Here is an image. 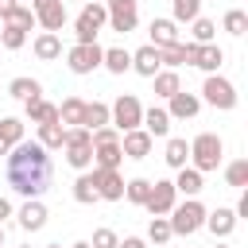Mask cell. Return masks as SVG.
Returning <instances> with one entry per match:
<instances>
[{
	"mask_svg": "<svg viewBox=\"0 0 248 248\" xmlns=\"http://www.w3.org/2000/svg\"><path fill=\"white\" fill-rule=\"evenodd\" d=\"M190 35H194V43H198V46H205V43H213L217 23H213V19H205V16H198V19L190 23Z\"/></svg>",
	"mask_w": 248,
	"mask_h": 248,
	"instance_id": "d590c367",
	"label": "cell"
},
{
	"mask_svg": "<svg viewBox=\"0 0 248 248\" xmlns=\"http://www.w3.org/2000/svg\"><path fill=\"white\" fill-rule=\"evenodd\" d=\"M221 62H225V50H221L217 43H205V46H198V58H194V66H198V70H205V74H217V70H221Z\"/></svg>",
	"mask_w": 248,
	"mask_h": 248,
	"instance_id": "603a6c76",
	"label": "cell"
},
{
	"mask_svg": "<svg viewBox=\"0 0 248 248\" xmlns=\"http://www.w3.org/2000/svg\"><path fill=\"white\" fill-rule=\"evenodd\" d=\"M108 124V105L105 101H85V112H81V128L85 132H97Z\"/></svg>",
	"mask_w": 248,
	"mask_h": 248,
	"instance_id": "484cf974",
	"label": "cell"
},
{
	"mask_svg": "<svg viewBox=\"0 0 248 248\" xmlns=\"http://www.w3.org/2000/svg\"><path fill=\"white\" fill-rule=\"evenodd\" d=\"M213 248H229V244H225V240H217V244H213Z\"/></svg>",
	"mask_w": 248,
	"mask_h": 248,
	"instance_id": "c3c4849f",
	"label": "cell"
},
{
	"mask_svg": "<svg viewBox=\"0 0 248 248\" xmlns=\"http://www.w3.org/2000/svg\"><path fill=\"white\" fill-rule=\"evenodd\" d=\"M23 248H31V244H23Z\"/></svg>",
	"mask_w": 248,
	"mask_h": 248,
	"instance_id": "f5cc1de1",
	"label": "cell"
},
{
	"mask_svg": "<svg viewBox=\"0 0 248 248\" xmlns=\"http://www.w3.org/2000/svg\"><path fill=\"white\" fill-rule=\"evenodd\" d=\"M8 93L27 105V101H39V97H43V85H39L35 78H12V81H8Z\"/></svg>",
	"mask_w": 248,
	"mask_h": 248,
	"instance_id": "cb8c5ba5",
	"label": "cell"
},
{
	"mask_svg": "<svg viewBox=\"0 0 248 248\" xmlns=\"http://www.w3.org/2000/svg\"><path fill=\"white\" fill-rule=\"evenodd\" d=\"M174 202H178V194H174V182H151V194H147L143 209H147L151 217H167V213L174 209Z\"/></svg>",
	"mask_w": 248,
	"mask_h": 248,
	"instance_id": "8fae6325",
	"label": "cell"
},
{
	"mask_svg": "<svg viewBox=\"0 0 248 248\" xmlns=\"http://www.w3.org/2000/svg\"><path fill=\"white\" fill-rule=\"evenodd\" d=\"M70 248H89V240H78V244H70Z\"/></svg>",
	"mask_w": 248,
	"mask_h": 248,
	"instance_id": "7dc6e473",
	"label": "cell"
},
{
	"mask_svg": "<svg viewBox=\"0 0 248 248\" xmlns=\"http://www.w3.org/2000/svg\"><path fill=\"white\" fill-rule=\"evenodd\" d=\"M205 205L198 202V198H186V202H174V209L167 213V221H170V232L174 236H194L202 225H205Z\"/></svg>",
	"mask_w": 248,
	"mask_h": 248,
	"instance_id": "3957f363",
	"label": "cell"
},
{
	"mask_svg": "<svg viewBox=\"0 0 248 248\" xmlns=\"http://www.w3.org/2000/svg\"><path fill=\"white\" fill-rule=\"evenodd\" d=\"M202 229H209L217 240H225V236H232V229H236V213L229 209V205H217L213 213H205V225Z\"/></svg>",
	"mask_w": 248,
	"mask_h": 248,
	"instance_id": "9a60e30c",
	"label": "cell"
},
{
	"mask_svg": "<svg viewBox=\"0 0 248 248\" xmlns=\"http://www.w3.org/2000/svg\"><path fill=\"white\" fill-rule=\"evenodd\" d=\"M8 151H12V147H8V143H4V140H0V155H8Z\"/></svg>",
	"mask_w": 248,
	"mask_h": 248,
	"instance_id": "bcb514c9",
	"label": "cell"
},
{
	"mask_svg": "<svg viewBox=\"0 0 248 248\" xmlns=\"http://www.w3.org/2000/svg\"><path fill=\"white\" fill-rule=\"evenodd\" d=\"M147 194H151V182H147V178H128V182H124V198H128L132 205H143Z\"/></svg>",
	"mask_w": 248,
	"mask_h": 248,
	"instance_id": "74e56055",
	"label": "cell"
},
{
	"mask_svg": "<svg viewBox=\"0 0 248 248\" xmlns=\"http://www.w3.org/2000/svg\"><path fill=\"white\" fill-rule=\"evenodd\" d=\"M140 120H143V105H140V97H132V93H120L112 105H108V124L124 136V132H132V128H140Z\"/></svg>",
	"mask_w": 248,
	"mask_h": 248,
	"instance_id": "5b68a950",
	"label": "cell"
},
{
	"mask_svg": "<svg viewBox=\"0 0 248 248\" xmlns=\"http://www.w3.org/2000/svg\"><path fill=\"white\" fill-rule=\"evenodd\" d=\"M116 248H147V240H143V236H124Z\"/></svg>",
	"mask_w": 248,
	"mask_h": 248,
	"instance_id": "7bdbcfd3",
	"label": "cell"
},
{
	"mask_svg": "<svg viewBox=\"0 0 248 248\" xmlns=\"http://www.w3.org/2000/svg\"><path fill=\"white\" fill-rule=\"evenodd\" d=\"M101 66H105L108 74H124V70H132V54H128L124 46H108V50L101 54Z\"/></svg>",
	"mask_w": 248,
	"mask_h": 248,
	"instance_id": "f546056e",
	"label": "cell"
},
{
	"mask_svg": "<svg viewBox=\"0 0 248 248\" xmlns=\"http://www.w3.org/2000/svg\"><path fill=\"white\" fill-rule=\"evenodd\" d=\"M174 232H170V221L167 217H151V225H147V240L151 244H167Z\"/></svg>",
	"mask_w": 248,
	"mask_h": 248,
	"instance_id": "ab89813d",
	"label": "cell"
},
{
	"mask_svg": "<svg viewBox=\"0 0 248 248\" xmlns=\"http://www.w3.org/2000/svg\"><path fill=\"white\" fill-rule=\"evenodd\" d=\"M97 4H112V0H97Z\"/></svg>",
	"mask_w": 248,
	"mask_h": 248,
	"instance_id": "f907efd6",
	"label": "cell"
},
{
	"mask_svg": "<svg viewBox=\"0 0 248 248\" xmlns=\"http://www.w3.org/2000/svg\"><path fill=\"white\" fill-rule=\"evenodd\" d=\"M81 112H85V101L81 97H66L58 105V124L62 128H81Z\"/></svg>",
	"mask_w": 248,
	"mask_h": 248,
	"instance_id": "d4e9b609",
	"label": "cell"
},
{
	"mask_svg": "<svg viewBox=\"0 0 248 248\" xmlns=\"http://www.w3.org/2000/svg\"><path fill=\"white\" fill-rule=\"evenodd\" d=\"M31 50H35V58H39V62H54V58H62V39H58V35H50V31H43V35H35Z\"/></svg>",
	"mask_w": 248,
	"mask_h": 248,
	"instance_id": "44dd1931",
	"label": "cell"
},
{
	"mask_svg": "<svg viewBox=\"0 0 248 248\" xmlns=\"http://www.w3.org/2000/svg\"><path fill=\"white\" fill-rule=\"evenodd\" d=\"M140 128H143L151 140H163V136L170 132V116H167V108H159V105L143 108V120H140Z\"/></svg>",
	"mask_w": 248,
	"mask_h": 248,
	"instance_id": "ac0fdd59",
	"label": "cell"
},
{
	"mask_svg": "<svg viewBox=\"0 0 248 248\" xmlns=\"http://www.w3.org/2000/svg\"><path fill=\"white\" fill-rule=\"evenodd\" d=\"M39 147H46V151H62V143H66V128L62 124H39V140H35Z\"/></svg>",
	"mask_w": 248,
	"mask_h": 248,
	"instance_id": "1f68e13d",
	"label": "cell"
},
{
	"mask_svg": "<svg viewBox=\"0 0 248 248\" xmlns=\"http://www.w3.org/2000/svg\"><path fill=\"white\" fill-rule=\"evenodd\" d=\"M120 163H124L120 140L116 143H93V167L97 170H120Z\"/></svg>",
	"mask_w": 248,
	"mask_h": 248,
	"instance_id": "d6986e66",
	"label": "cell"
},
{
	"mask_svg": "<svg viewBox=\"0 0 248 248\" xmlns=\"http://www.w3.org/2000/svg\"><path fill=\"white\" fill-rule=\"evenodd\" d=\"M221 155H225V143H221L217 132H202V136L190 140V167H194L198 174L217 170V167H221Z\"/></svg>",
	"mask_w": 248,
	"mask_h": 248,
	"instance_id": "7a4b0ae2",
	"label": "cell"
},
{
	"mask_svg": "<svg viewBox=\"0 0 248 248\" xmlns=\"http://www.w3.org/2000/svg\"><path fill=\"white\" fill-rule=\"evenodd\" d=\"M221 27H225L229 35H244V31H248V12H244V8H229L225 19H221Z\"/></svg>",
	"mask_w": 248,
	"mask_h": 248,
	"instance_id": "e575fe53",
	"label": "cell"
},
{
	"mask_svg": "<svg viewBox=\"0 0 248 248\" xmlns=\"http://www.w3.org/2000/svg\"><path fill=\"white\" fill-rule=\"evenodd\" d=\"M151 81H155V97H163V101H170V97L182 89V81H178V70H159Z\"/></svg>",
	"mask_w": 248,
	"mask_h": 248,
	"instance_id": "4dcf8cb0",
	"label": "cell"
},
{
	"mask_svg": "<svg viewBox=\"0 0 248 248\" xmlns=\"http://www.w3.org/2000/svg\"><path fill=\"white\" fill-rule=\"evenodd\" d=\"M62 151H66V163H70L74 170H89V167H93V136H89L85 128H66Z\"/></svg>",
	"mask_w": 248,
	"mask_h": 248,
	"instance_id": "8992f818",
	"label": "cell"
},
{
	"mask_svg": "<svg viewBox=\"0 0 248 248\" xmlns=\"http://www.w3.org/2000/svg\"><path fill=\"white\" fill-rule=\"evenodd\" d=\"M0 248H4V225H0Z\"/></svg>",
	"mask_w": 248,
	"mask_h": 248,
	"instance_id": "681fc988",
	"label": "cell"
},
{
	"mask_svg": "<svg viewBox=\"0 0 248 248\" xmlns=\"http://www.w3.org/2000/svg\"><path fill=\"white\" fill-rule=\"evenodd\" d=\"M151 46L155 50H163V46H174V43H182L178 39V23L174 19H151Z\"/></svg>",
	"mask_w": 248,
	"mask_h": 248,
	"instance_id": "ffe728a7",
	"label": "cell"
},
{
	"mask_svg": "<svg viewBox=\"0 0 248 248\" xmlns=\"http://www.w3.org/2000/svg\"><path fill=\"white\" fill-rule=\"evenodd\" d=\"M4 174H8V186L23 198H39L50 190V178H54V167H50V151L39 147L35 140H23L16 143L8 155H4Z\"/></svg>",
	"mask_w": 248,
	"mask_h": 248,
	"instance_id": "6da1fadb",
	"label": "cell"
},
{
	"mask_svg": "<svg viewBox=\"0 0 248 248\" xmlns=\"http://www.w3.org/2000/svg\"><path fill=\"white\" fill-rule=\"evenodd\" d=\"M225 182H229L232 190H244V186H248V159L229 163V167H225Z\"/></svg>",
	"mask_w": 248,
	"mask_h": 248,
	"instance_id": "8d00e7d4",
	"label": "cell"
},
{
	"mask_svg": "<svg viewBox=\"0 0 248 248\" xmlns=\"http://www.w3.org/2000/svg\"><path fill=\"white\" fill-rule=\"evenodd\" d=\"M46 205L39 202V198H27L23 205H19V229H27V232H39L43 225H46Z\"/></svg>",
	"mask_w": 248,
	"mask_h": 248,
	"instance_id": "2e32d148",
	"label": "cell"
},
{
	"mask_svg": "<svg viewBox=\"0 0 248 248\" xmlns=\"http://www.w3.org/2000/svg\"><path fill=\"white\" fill-rule=\"evenodd\" d=\"M163 159H167V167L182 170V167L190 163V143H186L182 136H170V140H167V151H163Z\"/></svg>",
	"mask_w": 248,
	"mask_h": 248,
	"instance_id": "4316f807",
	"label": "cell"
},
{
	"mask_svg": "<svg viewBox=\"0 0 248 248\" xmlns=\"http://www.w3.org/2000/svg\"><path fill=\"white\" fill-rule=\"evenodd\" d=\"M4 217H12V202L8 198H0V225H4Z\"/></svg>",
	"mask_w": 248,
	"mask_h": 248,
	"instance_id": "f6af8a7d",
	"label": "cell"
},
{
	"mask_svg": "<svg viewBox=\"0 0 248 248\" xmlns=\"http://www.w3.org/2000/svg\"><path fill=\"white\" fill-rule=\"evenodd\" d=\"M170 19L174 23H194L198 16H202V0H170Z\"/></svg>",
	"mask_w": 248,
	"mask_h": 248,
	"instance_id": "d6a6232c",
	"label": "cell"
},
{
	"mask_svg": "<svg viewBox=\"0 0 248 248\" xmlns=\"http://www.w3.org/2000/svg\"><path fill=\"white\" fill-rule=\"evenodd\" d=\"M74 202H81V205H93V202H101V198H97L93 170H81V174L74 178Z\"/></svg>",
	"mask_w": 248,
	"mask_h": 248,
	"instance_id": "f1b7e54d",
	"label": "cell"
},
{
	"mask_svg": "<svg viewBox=\"0 0 248 248\" xmlns=\"http://www.w3.org/2000/svg\"><path fill=\"white\" fill-rule=\"evenodd\" d=\"M202 101L213 105V108H221V112H229V108H236V85L229 78H221V74H205Z\"/></svg>",
	"mask_w": 248,
	"mask_h": 248,
	"instance_id": "52a82bcc",
	"label": "cell"
},
{
	"mask_svg": "<svg viewBox=\"0 0 248 248\" xmlns=\"http://www.w3.org/2000/svg\"><path fill=\"white\" fill-rule=\"evenodd\" d=\"M105 23H108V8L97 4V0H85V8H81L78 19H74V35H78V43H97V35H101Z\"/></svg>",
	"mask_w": 248,
	"mask_h": 248,
	"instance_id": "277c9868",
	"label": "cell"
},
{
	"mask_svg": "<svg viewBox=\"0 0 248 248\" xmlns=\"http://www.w3.org/2000/svg\"><path fill=\"white\" fill-rule=\"evenodd\" d=\"M202 186H205V182H202V174H198L194 167H182L178 178H174V194H182V198H198Z\"/></svg>",
	"mask_w": 248,
	"mask_h": 248,
	"instance_id": "83f0119b",
	"label": "cell"
},
{
	"mask_svg": "<svg viewBox=\"0 0 248 248\" xmlns=\"http://www.w3.org/2000/svg\"><path fill=\"white\" fill-rule=\"evenodd\" d=\"M116 244H120V236H116L112 229H97L93 240H89V248H116Z\"/></svg>",
	"mask_w": 248,
	"mask_h": 248,
	"instance_id": "b9f144b4",
	"label": "cell"
},
{
	"mask_svg": "<svg viewBox=\"0 0 248 248\" xmlns=\"http://www.w3.org/2000/svg\"><path fill=\"white\" fill-rule=\"evenodd\" d=\"M198 112H202V97L198 93H186V89H178L170 97V105H167V116L170 120H194Z\"/></svg>",
	"mask_w": 248,
	"mask_h": 248,
	"instance_id": "7c38bea8",
	"label": "cell"
},
{
	"mask_svg": "<svg viewBox=\"0 0 248 248\" xmlns=\"http://www.w3.org/2000/svg\"><path fill=\"white\" fill-rule=\"evenodd\" d=\"M4 23H16V27H23V31H31V27H35V12L19 4V8H16V12H12V16L4 19Z\"/></svg>",
	"mask_w": 248,
	"mask_h": 248,
	"instance_id": "60d3db41",
	"label": "cell"
},
{
	"mask_svg": "<svg viewBox=\"0 0 248 248\" xmlns=\"http://www.w3.org/2000/svg\"><path fill=\"white\" fill-rule=\"evenodd\" d=\"M93 182H97V198H101V202H120V198H124V178H120V170H97V167H93Z\"/></svg>",
	"mask_w": 248,
	"mask_h": 248,
	"instance_id": "4fadbf2b",
	"label": "cell"
},
{
	"mask_svg": "<svg viewBox=\"0 0 248 248\" xmlns=\"http://www.w3.org/2000/svg\"><path fill=\"white\" fill-rule=\"evenodd\" d=\"M23 43H27V31L16 27V23H4V31H0V46H4V50H19Z\"/></svg>",
	"mask_w": 248,
	"mask_h": 248,
	"instance_id": "f35d334b",
	"label": "cell"
},
{
	"mask_svg": "<svg viewBox=\"0 0 248 248\" xmlns=\"http://www.w3.org/2000/svg\"><path fill=\"white\" fill-rule=\"evenodd\" d=\"M46 248H62V244H46Z\"/></svg>",
	"mask_w": 248,
	"mask_h": 248,
	"instance_id": "816d5d0a",
	"label": "cell"
},
{
	"mask_svg": "<svg viewBox=\"0 0 248 248\" xmlns=\"http://www.w3.org/2000/svg\"><path fill=\"white\" fill-rule=\"evenodd\" d=\"M23 112H27V120L31 124H58V105H50V101H27L23 105Z\"/></svg>",
	"mask_w": 248,
	"mask_h": 248,
	"instance_id": "7402d4cb",
	"label": "cell"
},
{
	"mask_svg": "<svg viewBox=\"0 0 248 248\" xmlns=\"http://www.w3.org/2000/svg\"><path fill=\"white\" fill-rule=\"evenodd\" d=\"M132 70L140 74V78H155L159 70H163V62H159V50L147 43V46H140V50H132Z\"/></svg>",
	"mask_w": 248,
	"mask_h": 248,
	"instance_id": "e0dca14e",
	"label": "cell"
},
{
	"mask_svg": "<svg viewBox=\"0 0 248 248\" xmlns=\"http://www.w3.org/2000/svg\"><path fill=\"white\" fill-rule=\"evenodd\" d=\"M105 8H108V27L112 31H120V35L136 31V23H140V4L136 0H112Z\"/></svg>",
	"mask_w": 248,
	"mask_h": 248,
	"instance_id": "30bf717a",
	"label": "cell"
},
{
	"mask_svg": "<svg viewBox=\"0 0 248 248\" xmlns=\"http://www.w3.org/2000/svg\"><path fill=\"white\" fill-rule=\"evenodd\" d=\"M101 54H105V46H97V43H74L66 50V66L74 74H93L101 66Z\"/></svg>",
	"mask_w": 248,
	"mask_h": 248,
	"instance_id": "ba28073f",
	"label": "cell"
},
{
	"mask_svg": "<svg viewBox=\"0 0 248 248\" xmlns=\"http://www.w3.org/2000/svg\"><path fill=\"white\" fill-rule=\"evenodd\" d=\"M31 12H35V23L50 35H58L66 27V0H39Z\"/></svg>",
	"mask_w": 248,
	"mask_h": 248,
	"instance_id": "9c48e42d",
	"label": "cell"
},
{
	"mask_svg": "<svg viewBox=\"0 0 248 248\" xmlns=\"http://www.w3.org/2000/svg\"><path fill=\"white\" fill-rule=\"evenodd\" d=\"M16 8H19V0H0V19H8Z\"/></svg>",
	"mask_w": 248,
	"mask_h": 248,
	"instance_id": "ee69618b",
	"label": "cell"
},
{
	"mask_svg": "<svg viewBox=\"0 0 248 248\" xmlns=\"http://www.w3.org/2000/svg\"><path fill=\"white\" fill-rule=\"evenodd\" d=\"M0 140H4L8 147L23 143V120H19V116H4V120H0Z\"/></svg>",
	"mask_w": 248,
	"mask_h": 248,
	"instance_id": "836d02e7",
	"label": "cell"
},
{
	"mask_svg": "<svg viewBox=\"0 0 248 248\" xmlns=\"http://www.w3.org/2000/svg\"><path fill=\"white\" fill-rule=\"evenodd\" d=\"M151 136L143 132V128H132V132H124L120 136V151H124V159H147L151 155Z\"/></svg>",
	"mask_w": 248,
	"mask_h": 248,
	"instance_id": "5bb4252c",
	"label": "cell"
},
{
	"mask_svg": "<svg viewBox=\"0 0 248 248\" xmlns=\"http://www.w3.org/2000/svg\"><path fill=\"white\" fill-rule=\"evenodd\" d=\"M35 4H39V0H35Z\"/></svg>",
	"mask_w": 248,
	"mask_h": 248,
	"instance_id": "db71d44e",
	"label": "cell"
}]
</instances>
